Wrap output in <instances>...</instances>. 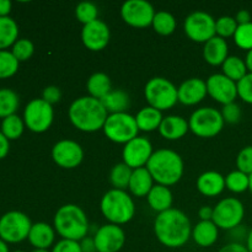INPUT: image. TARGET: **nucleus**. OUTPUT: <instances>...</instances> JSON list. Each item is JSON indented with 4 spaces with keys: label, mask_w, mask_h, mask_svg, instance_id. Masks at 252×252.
Returning a JSON list of instances; mask_svg holds the SVG:
<instances>
[{
    "label": "nucleus",
    "mask_w": 252,
    "mask_h": 252,
    "mask_svg": "<svg viewBox=\"0 0 252 252\" xmlns=\"http://www.w3.org/2000/svg\"><path fill=\"white\" fill-rule=\"evenodd\" d=\"M68 117L76 129L93 133L102 129L108 112L101 100L91 96H83L71 102L68 110Z\"/></svg>",
    "instance_id": "obj_2"
},
{
    "label": "nucleus",
    "mask_w": 252,
    "mask_h": 252,
    "mask_svg": "<svg viewBox=\"0 0 252 252\" xmlns=\"http://www.w3.org/2000/svg\"><path fill=\"white\" fill-rule=\"evenodd\" d=\"M132 172L133 169H130L125 162L116 164L110 172V182L113 189L126 191V189H128V186H129Z\"/></svg>",
    "instance_id": "obj_34"
},
{
    "label": "nucleus",
    "mask_w": 252,
    "mask_h": 252,
    "mask_svg": "<svg viewBox=\"0 0 252 252\" xmlns=\"http://www.w3.org/2000/svg\"><path fill=\"white\" fill-rule=\"evenodd\" d=\"M53 226L62 239L81 241L88 235L89 219L79 206L71 203L64 204L54 216Z\"/></svg>",
    "instance_id": "obj_4"
},
{
    "label": "nucleus",
    "mask_w": 252,
    "mask_h": 252,
    "mask_svg": "<svg viewBox=\"0 0 252 252\" xmlns=\"http://www.w3.org/2000/svg\"><path fill=\"white\" fill-rule=\"evenodd\" d=\"M144 96L148 106L159 111H167L179 102L177 88L166 78H152L144 88Z\"/></svg>",
    "instance_id": "obj_6"
},
{
    "label": "nucleus",
    "mask_w": 252,
    "mask_h": 252,
    "mask_svg": "<svg viewBox=\"0 0 252 252\" xmlns=\"http://www.w3.org/2000/svg\"><path fill=\"white\" fill-rule=\"evenodd\" d=\"M29 241L34 249H46L48 250L54 243L56 231L49 224L39 221L32 224V228L29 234Z\"/></svg>",
    "instance_id": "obj_23"
},
{
    "label": "nucleus",
    "mask_w": 252,
    "mask_h": 252,
    "mask_svg": "<svg viewBox=\"0 0 252 252\" xmlns=\"http://www.w3.org/2000/svg\"><path fill=\"white\" fill-rule=\"evenodd\" d=\"M75 16L79 20V22L85 26V25L90 24L97 20L98 10L95 4L90 1H83L79 2L75 7Z\"/></svg>",
    "instance_id": "obj_38"
},
{
    "label": "nucleus",
    "mask_w": 252,
    "mask_h": 252,
    "mask_svg": "<svg viewBox=\"0 0 252 252\" xmlns=\"http://www.w3.org/2000/svg\"><path fill=\"white\" fill-rule=\"evenodd\" d=\"M32 252H49V251L46 250V249H34Z\"/></svg>",
    "instance_id": "obj_57"
},
{
    "label": "nucleus",
    "mask_w": 252,
    "mask_h": 252,
    "mask_svg": "<svg viewBox=\"0 0 252 252\" xmlns=\"http://www.w3.org/2000/svg\"><path fill=\"white\" fill-rule=\"evenodd\" d=\"M153 153H154L153 145L149 139L144 137H137L125 144L122 152L123 162L133 170L145 167Z\"/></svg>",
    "instance_id": "obj_14"
},
{
    "label": "nucleus",
    "mask_w": 252,
    "mask_h": 252,
    "mask_svg": "<svg viewBox=\"0 0 252 252\" xmlns=\"http://www.w3.org/2000/svg\"><path fill=\"white\" fill-rule=\"evenodd\" d=\"M11 53L19 62H26L33 56L34 46L29 38H19L11 47Z\"/></svg>",
    "instance_id": "obj_41"
},
{
    "label": "nucleus",
    "mask_w": 252,
    "mask_h": 252,
    "mask_svg": "<svg viewBox=\"0 0 252 252\" xmlns=\"http://www.w3.org/2000/svg\"><path fill=\"white\" fill-rule=\"evenodd\" d=\"M238 26L239 25L235 17L221 16L216 20V34L224 39L228 38V37H234Z\"/></svg>",
    "instance_id": "obj_40"
},
{
    "label": "nucleus",
    "mask_w": 252,
    "mask_h": 252,
    "mask_svg": "<svg viewBox=\"0 0 252 252\" xmlns=\"http://www.w3.org/2000/svg\"><path fill=\"white\" fill-rule=\"evenodd\" d=\"M221 70L226 78L235 83H239L249 73L245 61L238 56H229L221 65Z\"/></svg>",
    "instance_id": "obj_31"
},
{
    "label": "nucleus",
    "mask_w": 252,
    "mask_h": 252,
    "mask_svg": "<svg viewBox=\"0 0 252 252\" xmlns=\"http://www.w3.org/2000/svg\"><path fill=\"white\" fill-rule=\"evenodd\" d=\"M61 97H62L61 89L56 85L47 86V88H44L43 93H42V98L52 106H53L54 103L59 102Z\"/></svg>",
    "instance_id": "obj_46"
},
{
    "label": "nucleus",
    "mask_w": 252,
    "mask_h": 252,
    "mask_svg": "<svg viewBox=\"0 0 252 252\" xmlns=\"http://www.w3.org/2000/svg\"><path fill=\"white\" fill-rule=\"evenodd\" d=\"M52 159L63 169H75L84 159V150L79 143L70 139L59 140L52 148Z\"/></svg>",
    "instance_id": "obj_15"
},
{
    "label": "nucleus",
    "mask_w": 252,
    "mask_h": 252,
    "mask_svg": "<svg viewBox=\"0 0 252 252\" xmlns=\"http://www.w3.org/2000/svg\"><path fill=\"white\" fill-rule=\"evenodd\" d=\"M246 248H248L249 252H252V229L249 231L248 239H246Z\"/></svg>",
    "instance_id": "obj_54"
},
{
    "label": "nucleus",
    "mask_w": 252,
    "mask_h": 252,
    "mask_svg": "<svg viewBox=\"0 0 252 252\" xmlns=\"http://www.w3.org/2000/svg\"><path fill=\"white\" fill-rule=\"evenodd\" d=\"M208 95L221 105L235 102L238 97V85L235 81L226 78L223 73L213 74L206 81Z\"/></svg>",
    "instance_id": "obj_16"
},
{
    "label": "nucleus",
    "mask_w": 252,
    "mask_h": 252,
    "mask_svg": "<svg viewBox=\"0 0 252 252\" xmlns=\"http://www.w3.org/2000/svg\"><path fill=\"white\" fill-rule=\"evenodd\" d=\"M245 217V207L240 199L235 197H226L219 201L214 207L212 221L223 230H233L241 225Z\"/></svg>",
    "instance_id": "obj_10"
},
{
    "label": "nucleus",
    "mask_w": 252,
    "mask_h": 252,
    "mask_svg": "<svg viewBox=\"0 0 252 252\" xmlns=\"http://www.w3.org/2000/svg\"><path fill=\"white\" fill-rule=\"evenodd\" d=\"M219 228L212 220H201L192 229L191 238L201 248H209L218 240Z\"/></svg>",
    "instance_id": "obj_24"
},
{
    "label": "nucleus",
    "mask_w": 252,
    "mask_h": 252,
    "mask_svg": "<svg viewBox=\"0 0 252 252\" xmlns=\"http://www.w3.org/2000/svg\"><path fill=\"white\" fill-rule=\"evenodd\" d=\"M220 113L221 116H223L224 122L230 123V125L238 123L241 118V108L240 106L235 102L229 103V105H224Z\"/></svg>",
    "instance_id": "obj_44"
},
{
    "label": "nucleus",
    "mask_w": 252,
    "mask_h": 252,
    "mask_svg": "<svg viewBox=\"0 0 252 252\" xmlns=\"http://www.w3.org/2000/svg\"><path fill=\"white\" fill-rule=\"evenodd\" d=\"M220 111L213 107H202L194 111L189 120V130L199 138H213L224 128Z\"/></svg>",
    "instance_id": "obj_8"
},
{
    "label": "nucleus",
    "mask_w": 252,
    "mask_h": 252,
    "mask_svg": "<svg viewBox=\"0 0 252 252\" xmlns=\"http://www.w3.org/2000/svg\"><path fill=\"white\" fill-rule=\"evenodd\" d=\"M238 85V97H240L244 102L252 105V73H248L239 83Z\"/></svg>",
    "instance_id": "obj_43"
},
{
    "label": "nucleus",
    "mask_w": 252,
    "mask_h": 252,
    "mask_svg": "<svg viewBox=\"0 0 252 252\" xmlns=\"http://www.w3.org/2000/svg\"><path fill=\"white\" fill-rule=\"evenodd\" d=\"M196 186L203 196L217 197L225 189V177L217 171H206L199 175Z\"/></svg>",
    "instance_id": "obj_20"
},
{
    "label": "nucleus",
    "mask_w": 252,
    "mask_h": 252,
    "mask_svg": "<svg viewBox=\"0 0 252 252\" xmlns=\"http://www.w3.org/2000/svg\"><path fill=\"white\" fill-rule=\"evenodd\" d=\"M12 252H25V251H21V250H16V251H12Z\"/></svg>",
    "instance_id": "obj_58"
},
{
    "label": "nucleus",
    "mask_w": 252,
    "mask_h": 252,
    "mask_svg": "<svg viewBox=\"0 0 252 252\" xmlns=\"http://www.w3.org/2000/svg\"><path fill=\"white\" fill-rule=\"evenodd\" d=\"M234 42L236 46L244 51L252 49V22L245 25H239L234 34Z\"/></svg>",
    "instance_id": "obj_39"
},
{
    "label": "nucleus",
    "mask_w": 252,
    "mask_h": 252,
    "mask_svg": "<svg viewBox=\"0 0 252 252\" xmlns=\"http://www.w3.org/2000/svg\"><path fill=\"white\" fill-rule=\"evenodd\" d=\"M229 57L228 43L221 37H213L203 47V58L208 64L213 66L223 65L225 59Z\"/></svg>",
    "instance_id": "obj_21"
},
{
    "label": "nucleus",
    "mask_w": 252,
    "mask_h": 252,
    "mask_svg": "<svg viewBox=\"0 0 252 252\" xmlns=\"http://www.w3.org/2000/svg\"><path fill=\"white\" fill-rule=\"evenodd\" d=\"M31 228V219L20 211H10L0 217V239L6 244L26 240Z\"/></svg>",
    "instance_id": "obj_9"
},
{
    "label": "nucleus",
    "mask_w": 252,
    "mask_h": 252,
    "mask_svg": "<svg viewBox=\"0 0 252 252\" xmlns=\"http://www.w3.org/2000/svg\"><path fill=\"white\" fill-rule=\"evenodd\" d=\"M111 38V32L107 24L101 20L85 25L81 30V41L84 46L91 52H100L107 47Z\"/></svg>",
    "instance_id": "obj_18"
},
{
    "label": "nucleus",
    "mask_w": 252,
    "mask_h": 252,
    "mask_svg": "<svg viewBox=\"0 0 252 252\" xmlns=\"http://www.w3.org/2000/svg\"><path fill=\"white\" fill-rule=\"evenodd\" d=\"M97 252H118L126 243V233L120 225L105 224L100 226L94 236Z\"/></svg>",
    "instance_id": "obj_17"
},
{
    "label": "nucleus",
    "mask_w": 252,
    "mask_h": 252,
    "mask_svg": "<svg viewBox=\"0 0 252 252\" xmlns=\"http://www.w3.org/2000/svg\"><path fill=\"white\" fill-rule=\"evenodd\" d=\"M249 189H250V192L252 193V174L249 175Z\"/></svg>",
    "instance_id": "obj_56"
},
{
    "label": "nucleus",
    "mask_w": 252,
    "mask_h": 252,
    "mask_svg": "<svg viewBox=\"0 0 252 252\" xmlns=\"http://www.w3.org/2000/svg\"><path fill=\"white\" fill-rule=\"evenodd\" d=\"M189 130V121L181 116H167L164 117L159 127V133L167 140L181 139Z\"/></svg>",
    "instance_id": "obj_22"
},
{
    "label": "nucleus",
    "mask_w": 252,
    "mask_h": 252,
    "mask_svg": "<svg viewBox=\"0 0 252 252\" xmlns=\"http://www.w3.org/2000/svg\"><path fill=\"white\" fill-rule=\"evenodd\" d=\"M54 120L53 106L43 98H33L24 110V122L26 128L33 133H44L51 128Z\"/></svg>",
    "instance_id": "obj_11"
},
{
    "label": "nucleus",
    "mask_w": 252,
    "mask_h": 252,
    "mask_svg": "<svg viewBox=\"0 0 252 252\" xmlns=\"http://www.w3.org/2000/svg\"><path fill=\"white\" fill-rule=\"evenodd\" d=\"M179 102L186 106H194L202 102L208 95L207 84L203 79L189 78L177 88Z\"/></svg>",
    "instance_id": "obj_19"
},
{
    "label": "nucleus",
    "mask_w": 252,
    "mask_h": 252,
    "mask_svg": "<svg viewBox=\"0 0 252 252\" xmlns=\"http://www.w3.org/2000/svg\"><path fill=\"white\" fill-rule=\"evenodd\" d=\"M225 187L233 193H244L249 189V175L234 170L225 176Z\"/></svg>",
    "instance_id": "obj_36"
},
{
    "label": "nucleus",
    "mask_w": 252,
    "mask_h": 252,
    "mask_svg": "<svg viewBox=\"0 0 252 252\" xmlns=\"http://www.w3.org/2000/svg\"><path fill=\"white\" fill-rule=\"evenodd\" d=\"M213 212L214 208H212V207H202L198 212V216L201 218V220H212V218H213Z\"/></svg>",
    "instance_id": "obj_51"
},
{
    "label": "nucleus",
    "mask_w": 252,
    "mask_h": 252,
    "mask_svg": "<svg viewBox=\"0 0 252 252\" xmlns=\"http://www.w3.org/2000/svg\"><path fill=\"white\" fill-rule=\"evenodd\" d=\"M153 29L161 36H170L175 32L177 26L176 19L167 11H158L153 20Z\"/></svg>",
    "instance_id": "obj_35"
},
{
    "label": "nucleus",
    "mask_w": 252,
    "mask_h": 252,
    "mask_svg": "<svg viewBox=\"0 0 252 252\" xmlns=\"http://www.w3.org/2000/svg\"><path fill=\"white\" fill-rule=\"evenodd\" d=\"M52 252H83L81 251V246L79 241L74 240H66V239H62L61 241L53 246Z\"/></svg>",
    "instance_id": "obj_45"
},
{
    "label": "nucleus",
    "mask_w": 252,
    "mask_h": 252,
    "mask_svg": "<svg viewBox=\"0 0 252 252\" xmlns=\"http://www.w3.org/2000/svg\"><path fill=\"white\" fill-rule=\"evenodd\" d=\"M10 150V140L5 137L4 134L0 130V160H2L4 158L7 157Z\"/></svg>",
    "instance_id": "obj_48"
},
{
    "label": "nucleus",
    "mask_w": 252,
    "mask_h": 252,
    "mask_svg": "<svg viewBox=\"0 0 252 252\" xmlns=\"http://www.w3.org/2000/svg\"><path fill=\"white\" fill-rule=\"evenodd\" d=\"M86 88L90 94L89 96L101 100L112 90V84H111V79L107 74L98 71V73H94L88 79Z\"/></svg>",
    "instance_id": "obj_28"
},
{
    "label": "nucleus",
    "mask_w": 252,
    "mask_h": 252,
    "mask_svg": "<svg viewBox=\"0 0 252 252\" xmlns=\"http://www.w3.org/2000/svg\"><path fill=\"white\" fill-rule=\"evenodd\" d=\"M101 102L105 106L107 112L110 113H121L127 112V108L129 107L130 101L129 96L123 90H111L103 98H101Z\"/></svg>",
    "instance_id": "obj_29"
},
{
    "label": "nucleus",
    "mask_w": 252,
    "mask_h": 252,
    "mask_svg": "<svg viewBox=\"0 0 252 252\" xmlns=\"http://www.w3.org/2000/svg\"><path fill=\"white\" fill-rule=\"evenodd\" d=\"M186 36L197 43H207L216 37V20L204 11H194L186 17L184 22Z\"/></svg>",
    "instance_id": "obj_12"
},
{
    "label": "nucleus",
    "mask_w": 252,
    "mask_h": 252,
    "mask_svg": "<svg viewBox=\"0 0 252 252\" xmlns=\"http://www.w3.org/2000/svg\"><path fill=\"white\" fill-rule=\"evenodd\" d=\"M162 113L161 111L157 110L150 106H145L135 116V122H137L139 130L143 132H153V130H159L160 125H161Z\"/></svg>",
    "instance_id": "obj_27"
},
{
    "label": "nucleus",
    "mask_w": 252,
    "mask_h": 252,
    "mask_svg": "<svg viewBox=\"0 0 252 252\" xmlns=\"http://www.w3.org/2000/svg\"><path fill=\"white\" fill-rule=\"evenodd\" d=\"M11 7V1H9V0H0V17L9 16Z\"/></svg>",
    "instance_id": "obj_52"
},
{
    "label": "nucleus",
    "mask_w": 252,
    "mask_h": 252,
    "mask_svg": "<svg viewBox=\"0 0 252 252\" xmlns=\"http://www.w3.org/2000/svg\"><path fill=\"white\" fill-rule=\"evenodd\" d=\"M20 62L11 51H0V79H9L19 70Z\"/></svg>",
    "instance_id": "obj_37"
},
{
    "label": "nucleus",
    "mask_w": 252,
    "mask_h": 252,
    "mask_svg": "<svg viewBox=\"0 0 252 252\" xmlns=\"http://www.w3.org/2000/svg\"><path fill=\"white\" fill-rule=\"evenodd\" d=\"M154 233L161 245L170 249L181 248L191 239V220L182 211L171 208L158 214L154 221Z\"/></svg>",
    "instance_id": "obj_1"
},
{
    "label": "nucleus",
    "mask_w": 252,
    "mask_h": 252,
    "mask_svg": "<svg viewBox=\"0 0 252 252\" xmlns=\"http://www.w3.org/2000/svg\"><path fill=\"white\" fill-rule=\"evenodd\" d=\"M19 39V26L12 17H0V51H6Z\"/></svg>",
    "instance_id": "obj_30"
},
{
    "label": "nucleus",
    "mask_w": 252,
    "mask_h": 252,
    "mask_svg": "<svg viewBox=\"0 0 252 252\" xmlns=\"http://www.w3.org/2000/svg\"><path fill=\"white\" fill-rule=\"evenodd\" d=\"M245 63H246V66H248L249 73H252V49H251V51H249L248 53H246Z\"/></svg>",
    "instance_id": "obj_53"
},
{
    "label": "nucleus",
    "mask_w": 252,
    "mask_h": 252,
    "mask_svg": "<svg viewBox=\"0 0 252 252\" xmlns=\"http://www.w3.org/2000/svg\"><path fill=\"white\" fill-rule=\"evenodd\" d=\"M236 167L246 175L252 174V145L243 148L236 158Z\"/></svg>",
    "instance_id": "obj_42"
},
{
    "label": "nucleus",
    "mask_w": 252,
    "mask_h": 252,
    "mask_svg": "<svg viewBox=\"0 0 252 252\" xmlns=\"http://www.w3.org/2000/svg\"><path fill=\"white\" fill-rule=\"evenodd\" d=\"M148 204L153 211L158 213H162L172 208V192L170 191L169 187L162 186V185H154L152 191L147 196Z\"/></svg>",
    "instance_id": "obj_26"
},
{
    "label": "nucleus",
    "mask_w": 252,
    "mask_h": 252,
    "mask_svg": "<svg viewBox=\"0 0 252 252\" xmlns=\"http://www.w3.org/2000/svg\"><path fill=\"white\" fill-rule=\"evenodd\" d=\"M100 209L110 224L116 225L127 224L135 214L134 201L123 189H112L106 192L101 198Z\"/></svg>",
    "instance_id": "obj_5"
},
{
    "label": "nucleus",
    "mask_w": 252,
    "mask_h": 252,
    "mask_svg": "<svg viewBox=\"0 0 252 252\" xmlns=\"http://www.w3.org/2000/svg\"><path fill=\"white\" fill-rule=\"evenodd\" d=\"M20 98L14 90L7 88L0 89V118H6L11 115H16L19 110Z\"/></svg>",
    "instance_id": "obj_32"
},
{
    "label": "nucleus",
    "mask_w": 252,
    "mask_h": 252,
    "mask_svg": "<svg viewBox=\"0 0 252 252\" xmlns=\"http://www.w3.org/2000/svg\"><path fill=\"white\" fill-rule=\"evenodd\" d=\"M235 20L236 22H238V25L249 24V22H252V15L248 11V10H240V11H238V14H236Z\"/></svg>",
    "instance_id": "obj_50"
},
{
    "label": "nucleus",
    "mask_w": 252,
    "mask_h": 252,
    "mask_svg": "<svg viewBox=\"0 0 252 252\" xmlns=\"http://www.w3.org/2000/svg\"><path fill=\"white\" fill-rule=\"evenodd\" d=\"M154 187V179L152 177L147 167H139L133 170L132 177L129 181L130 193L135 197H147Z\"/></svg>",
    "instance_id": "obj_25"
},
{
    "label": "nucleus",
    "mask_w": 252,
    "mask_h": 252,
    "mask_svg": "<svg viewBox=\"0 0 252 252\" xmlns=\"http://www.w3.org/2000/svg\"><path fill=\"white\" fill-rule=\"evenodd\" d=\"M155 14L154 6L147 0H127L121 7L123 21L135 29L152 26Z\"/></svg>",
    "instance_id": "obj_13"
},
{
    "label": "nucleus",
    "mask_w": 252,
    "mask_h": 252,
    "mask_svg": "<svg viewBox=\"0 0 252 252\" xmlns=\"http://www.w3.org/2000/svg\"><path fill=\"white\" fill-rule=\"evenodd\" d=\"M145 167L158 185L166 187L176 185L182 179L185 171L182 158L170 149H159L153 153Z\"/></svg>",
    "instance_id": "obj_3"
},
{
    "label": "nucleus",
    "mask_w": 252,
    "mask_h": 252,
    "mask_svg": "<svg viewBox=\"0 0 252 252\" xmlns=\"http://www.w3.org/2000/svg\"><path fill=\"white\" fill-rule=\"evenodd\" d=\"M25 127L26 126H25L24 118L17 115H11L1 121L0 130L9 140H16L24 134Z\"/></svg>",
    "instance_id": "obj_33"
},
{
    "label": "nucleus",
    "mask_w": 252,
    "mask_h": 252,
    "mask_svg": "<svg viewBox=\"0 0 252 252\" xmlns=\"http://www.w3.org/2000/svg\"><path fill=\"white\" fill-rule=\"evenodd\" d=\"M0 252H10L7 244L4 240H1V239H0Z\"/></svg>",
    "instance_id": "obj_55"
},
{
    "label": "nucleus",
    "mask_w": 252,
    "mask_h": 252,
    "mask_svg": "<svg viewBox=\"0 0 252 252\" xmlns=\"http://www.w3.org/2000/svg\"><path fill=\"white\" fill-rule=\"evenodd\" d=\"M106 137L117 144H127L132 139L138 137L137 122L134 116L127 112L111 113L108 115L102 128Z\"/></svg>",
    "instance_id": "obj_7"
},
{
    "label": "nucleus",
    "mask_w": 252,
    "mask_h": 252,
    "mask_svg": "<svg viewBox=\"0 0 252 252\" xmlns=\"http://www.w3.org/2000/svg\"><path fill=\"white\" fill-rule=\"evenodd\" d=\"M218 252H249L248 248L244 244L239 243H230L228 245L223 246Z\"/></svg>",
    "instance_id": "obj_47"
},
{
    "label": "nucleus",
    "mask_w": 252,
    "mask_h": 252,
    "mask_svg": "<svg viewBox=\"0 0 252 252\" xmlns=\"http://www.w3.org/2000/svg\"><path fill=\"white\" fill-rule=\"evenodd\" d=\"M80 246H81V251L83 252H97L94 238H88V236H86L85 239L81 240Z\"/></svg>",
    "instance_id": "obj_49"
}]
</instances>
